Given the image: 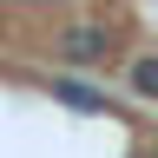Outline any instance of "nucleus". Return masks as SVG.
Instances as JSON below:
<instances>
[{
  "mask_svg": "<svg viewBox=\"0 0 158 158\" xmlns=\"http://www.w3.org/2000/svg\"><path fill=\"white\" fill-rule=\"evenodd\" d=\"M132 92H145V99H158V59H132Z\"/></svg>",
  "mask_w": 158,
  "mask_h": 158,
  "instance_id": "3",
  "label": "nucleus"
},
{
  "mask_svg": "<svg viewBox=\"0 0 158 158\" xmlns=\"http://www.w3.org/2000/svg\"><path fill=\"white\" fill-rule=\"evenodd\" d=\"M59 53H66V66H99L112 53V40H106V27H66L59 33Z\"/></svg>",
  "mask_w": 158,
  "mask_h": 158,
  "instance_id": "1",
  "label": "nucleus"
},
{
  "mask_svg": "<svg viewBox=\"0 0 158 158\" xmlns=\"http://www.w3.org/2000/svg\"><path fill=\"white\" fill-rule=\"evenodd\" d=\"M53 99H66L73 112H99V106H106L99 86H86V79H53Z\"/></svg>",
  "mask_w": 158,
  "mask_h": 158,
  "instance_id": "2",
  "label": "nucleus"
}]
</instances>
